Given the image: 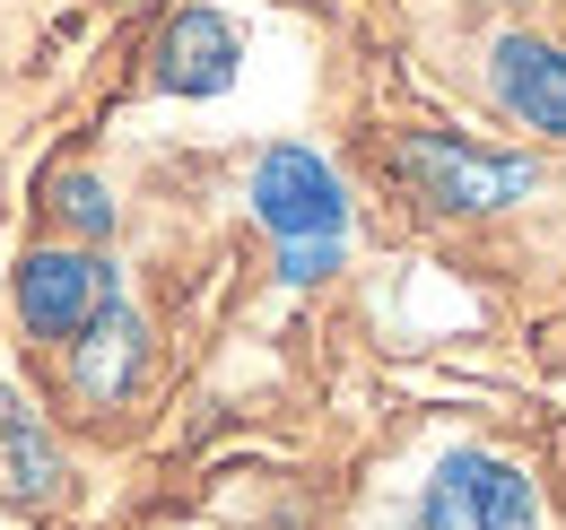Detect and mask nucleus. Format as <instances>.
Listing matches in <instances>:
<instances>
[{
  "instance_id": "6e6552de",
  "label": "nucleus",
  "mask_w": 566,
  "mask_h": 530,
  "mask_svg": "<svg viewBox=\"0 0 566 530\" xmlns=\"http://www.w3.org/2000/svg\"><path fill=\"white\" fill-rule=\"evenodd\" d=\"M0 444H9V487H18V496H62V453H53V435H44L9 392H0Z\"/></svg>"
},
{
  "instance_id": "20e7f679",
  "label": "nucleus",
  "mask_w": 566,
  "mask_h": 530,
  "mask_svg": "<svg viewBox=\"0 0 566 530\" xmlns=\"http://www.w3.org/2000/svg\"><path fill=\"white\" fill-rule=\"evenodd\" d=\"M244 200H253V218L280 244L287 235H340L349 226V192H340V174L314 148H262L253 174H244Z\"/></svg>"
},
{
  "instance_id": "7ed1b4c3",
  "label": "nucleus",
  "mask_w": 566,
  "mask_h": 530,
  "mask_svg": "<svg viewBox=\"0 0 566 530\" xmlns=\"http://www.w3.org/2000/svg\"><path fill=\"white\" fill-rule=\"evenodd\" d=\"M105 305H114V269L96 253H78V244H35L18 262V322L35 339H53V348H71Z\"/></svg>"
},
{
  "instance_id": "39448f33",
  "label": "nucleus",
  "mask_w": 566,
  "mask_h": 530,
  "mask_svg": "<svg viewBox=\"0 0 566 530\" xmlns=\"http://www.w3.org/2000/svg\"><path fill=\"white\" fill-rule=\"evenodd\" d=\"M489 87H496V105H505L523 131L566 139V44H541V35H496Z\"/></svg>"
},
{
  "instance_id": "f03ea898",
  "label": "nucleus",
  "mask_w": 566,
  "mask_h": 530,
  "mask_svg": "<svg viewBox=\"0 0 566 530\" xmlns=\"http://www.w3.org/2000/svg\"><path fill=\"white\" fill-rule=\"evenodd\" d=\"M401 174H410V192L427 209H462V218L471 209H514V200L541 183L523 157H489V148H462V139H444V131L401 139Z\"/></svg>"
},
{
  "instance_id": "0eeeda50",
  "label": "nucleus",
  "mask_w": 566,
  "mask_h": 530,
  "mask_svg": "<svg viewBox=\"0 0 566 530\" xmlns=\"http://www.w3.org/2000/svg\"><path fill=\"white\" fill-rule=\"evenodd\" d=\"M235 78V26L218 18V9H175L166 26H157V87L166 96H218Z\"/></svg>"
},
{
  "instance_id": "9d476101",
  "label": "nucleus",
  "mask_w": 566,
  "mask_h": 530,
  "mask_svg": "<svg viewBox=\"0 0 566 530\" xmlns=\"http://www.w3.org/2000/svg\"><path fill=\"white\" fill-rule=\"evenodd\" d=\"M340 269V235H287L280 244V278L287 287H314V278H332Z\"/></svg>"
},
{
  "instance_id": "423d86ee",
  "label": "nucleus",
  "mask_w": 566,
  "mask_h": 530,
  "mask_svg": "<svg viewBox=\"0 0 566 530\" xmlns=\"http://www.w3.org/2000/svg\"><path fill=\"white\" fill-rule=\"evenodd\" d=\"M140 365H148V331H140V314L114 296V305L71 339V392L87 400V409H123V400L140 392Z\"/></svg>"
},
{
  "instance_id": "1a4fd4ad",
  "label": "nucleus",
  "mask_w": 566,
  "mask_h": 530,
  "mask_svg": "<svg viewBox=\"0 0 566 530\" xmlns=\"http://www.w3.org/2000/svg\"><path fill=\"white\" fill-rule=\"evenodd\" d=\"M53 218L78 235H114V192L105 174H53Z\"/></svg>"
},
{
  "instance_id": "f257e3e1",
  "label": "nucleus",
  "mask_w": 566,
  "mask_h": 530,
  "mask_svg": "<svg viewBox=\"0 0 566 530\" xmlns=\"http://www.w3.org/2000/svg\"><path fill=\"white\" fill-rule=\"evenodd\" d=\"M410 530H541V487L505 453H444L419 487Z\"/></svg>"
}]
</instances>
